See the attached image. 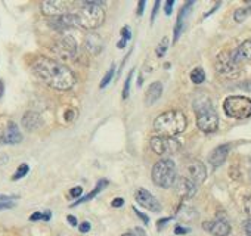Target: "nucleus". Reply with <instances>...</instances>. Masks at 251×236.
<instances>
[{
  "label": "nucleus",
  "mask_w": 251,
  "mask_h": 236,
  "mask_svg": "<svg viewBox=\"0 0 251 236\" xmlns=\"http://www.w3.org/2000/svg\"><path fill=\"white\" fill-rule=\"evenodd\" d=\"M31 68L45 84L55 90H70L77 81L75 74L67 65L52 58L39 56L34 59Z\"/></svg>",
  "instance_id": "obj_1"
},
{
  "label": "nucleus",
  "mask_w": 251,
  "mask_h": 236,
  "mask_svg": "<svg viewBox=\"0 0 251 236\" xmlns=\"http://www.w3.org/2000/svg\"><path fill=\"white\" fill-rule=\"evenodd\" d=\"M77 27L86 30H96L105 23V2L90 0L83 2L81 8L74 14Z\"/></svg>",
  "instance_id": "obj_2"
},
{
  "label": "nucleus",
  "mask_w": 251,
  "mask_h": 236,
  "mask_svg": "<svg viewBox=\"0 0 251 236\" xmlns=\"http://www.w3.org/2000/svg\"><path fill=\"white\" fill-rule=\"evenodd\" d=\"M188 126V120L182 111L170 109L160 114L154 121V130L161 136L173 138L179 133H183Z\"/></svg>",
  "instance_id": "obj_3"
},
{
  "label": "nucleus",
  "mask_w": 251,
  "mask_h": 236,
  "mask_svg": "<svg viewBox=\"0 0 251 236\" xmlns=\"http://www.w3.org/2000/svg\"><path fill=\"white\" fill-rule=\"evenodd\" d=\"M194 109L197 114V127L204 133H213L219 126V115L213 108L211 100L207 96H200L194 100Z\"/></svg>",
  "instance_id": "obj_4"
},
{
  "label": "nucleus",
  "mask_w": 251,
  "mask_h": 236,
  "mask_svg": "<svg viewBox=\"0 0 251 236\" xmlns=\"http://www.w3.org/2000/svg\"><path fill=\"white\" fill-rule=\"evenodd\" d=\"M177 179L176 164L170 158L160 160L152 168V180L160 188H172Z\"/></svg>",
  "instance_id": "obj_5"
},
{
  "label": "nucleus",
  "mask_w": 251,
  "mask_h": 236,
  "mask_svg": "<svg viewBox=\"0 0 251 236\" xmlns=\"http://www.w3.org/2000/svg\"><path fill=\"white\" fill-rule=\"evenodd\" d=\"M225 114L235 120H245L251 115V99L245 96H229L223 102Z\"/></svg>",
  "instance_id": "obj_6"
},
{
  "label": "nucleus",
  "mask_w": 251,
  "mask_h": 236,
  "mask_svg": "<svg viewBox=\"0 0 251 236\" xmlns=\"http://www.w3.org/2000/svg\"><path fill=\"white\" fill-rule=\"evenodd\" d=\"M152 151L157 154V155H161V157H166V155H172V154H176L180 151L182 148V143L175 139V138H167V136H154L151 138V142H150Z\"/></svg>",
  "instance_id": "obj_7"
},
{
  "label": "nucleus",
  "mask_w": 251,
  "mask_h": 236,
  "mask_svg": "<svg viewBox=\"0 0 251 236\" xmlns=\"http://www.w3.org/2000/svg\"><path fill=\"white\" fill-rule=\"evenodd\" d=\"M216 71L225 77H235L238 74V64L233 59L232 52H222L217 55L214 62Z\"/></svg>",
  "instance_id": "obj_8"
},
{
  "label": "nucleus",
  "mask_w": 251,
  "mask_h": 236,
  "mask_svg": "<svg viewBox=\"0 0 251 236\" xmlns=\"http://www.w3.org/2000/svg\"><path fill=\"white\" fill-rule=\"evenodd\" d=\"M77 50H78V45L73 36H62L59 40H56L53 46V52L61 59H73L77 55Z\"/></svg>",
  "instance_id": "obj_9"
},
{
  "label": "nucleus",
  "mask_w": 251,
  "mask_h": 236,
  "mask_svg": "<svg viewBox=\"0 0 251 236\" xmlns=\"http://www.w3.org/2000/svg\"><path fill=\"white\" fill-rule=\"evenodd\" d=\"M68 6H70V3L64 2V0H48V2L40 3V9H42L43 15L52 17V18L65 15L68 12Z\"/></svg>",
  "instance_id": "obj_10"
},
{
  "label": "nucleus",
  "mask_w": 251,
  "mask_h": 236,
  "mask_svg": "<svg viewBox=\"0 0 251 236\" xmlns=\"http://www.w3.org/2000/svg\"><path fill=\"white\" fill-rule=\"evenodd\" d=\"M186 177L189 180H192L195 185L202 183L207 179V168H205V165L201 161H198V160H191L186 164Z\"/></svg>",
  "instance_id": "obj_11"
},
{
  "label": "nucleus",
  "mask_w": 251,
  "mask_h": 236,
  "mask_svg": "<svg viewBox=\"0 0 251 236\" xmlns=\"http://www.w3.org/2000/svg\"><path fill=\"white\" fill-rule=\"evenodd\" d=\"M135 198H136V202H138L141 207H144V208H147V210H150V211H152V212L161 211V205H160L158 199H157L152 193H150L147 189H142V188L138 189Z\"/></svg>",
  "instance_id": "obj_12"
},
{
  "label": "nucleus",
  "mask_w": 251,
  "mask_h": 236,
  "mask_svg": "<svg viewBox=\"0 0 251 236\" xmlns=\"http://www.w3.org/2000/svg\"><path fill=\"white\" fill-rule=\"evenodd\" d=\"M175 185H176V192H177V195L180 198L189 199V198H192L197 193V185L192 180H189L188 177L176 179Z\"/></svg>",
  "instance_id": "obj_13"
},
{
  "label": "nucleus",
  "mask_w": 251,
  "mask_h": 236,
  "mask_svg": "<svg viewBox=\"0 0 251 236\" xmlns=\"http://www.w3.org/2000/svg\"><path fill=\"white\" fill-rule=\"evenodd\" d=\"M202 227L210 232L214 236H227L230 233V224L226 220H214V221H205Z\"/></svg>",
  "instance_id": "obj_14"
},
{
  "label": "nucleus",
  "mask_w": 251,
  "mask_h": 236,
  "mask_svg": "<svg viewBox=\"0 0 251 236\" xmlns=\"http://www.w3.org/2000/svg\"><path fill=\"white\" fill-rule=\"evenodd\" d=\"M21 141H23V135L15 123H11L5 130V133L0 136V143L2 145H17Z\"/></svg>",
  "instance_id": "obj_15"
},
{
  "label": "nucleus",
  "mask_w": 251,
  "mask_h": 236,
  "mask_svg": "<svg viewBox=\"0 0 251 236\" xmlns=\"http://www.w3.org/2000/svg\"><path fill=\"white\" fill-rule=\"evenodd\" d=\"M50 27L55 28L56 31H64V30H67V28L77 27L74 14H65V15H62V17L53 18V20L50 21Z\"/></svg>",
  "instance_id": "obj_16"
},
{
  "label": "nucleus",
  "mask_w": 251,
  "mask_h": 236,
  "mask_svg": "<svg viewBox=\"0 0 251 236\" xmlns=\"http://www.w3.org/2000/svg\"><path fill=\"white\" fill-rule=\"evenodd\" d=\"M229 151H230V145H220V146H217L213 152H211V155H210V158H208V161H210V164L213 165V167H220L225 161H226V158H227V155H229Z\"/></svg>",
  "instance_id": "obj_17"
},
{
  "label": "nucleus",
  "mask_w": 251,
  "mask_h": 236,
  "mask_svg": "<svg viewBox=\"0 0 251 236\" xmlns=\"http://www.w3.org/2000/svg\"><path fill=\"white\" fill-rule=\"evenodd\" d=\"M84 47L90 55H99L103 49V39L99 34H89L84 40Z\"/></svg>",
  "instance_id": "obj_18"
},
{
  "label": "nucleus",
  "mask_w": 251,
  "mask_h": 236,
  "mask_svg": "<svg viewBox=\"0 0 251 236\" xmlns=\"http://www.w3.org/2000/svg\"><path fill=\"white\" fill-rule=\"evenodd\" d=\"M21 123H23V127L24 129H27L28 132H34V130L40 129V126H42V118H40V115L37 112L28 111V112L24 114Z\"/></svg>",
  "instance_id": "obj_19"
},
{
  "label": "nucleus",
  "mask_w": 251,
  "mask_h": 236,
  "mask_svg": "<svg viewBox=\"0 0 251 236\" xmlns=\"http://www.w3.org/2000/svg\"><path fill=\"white\" fill-rule=\"evenodd\" d=\"M163 94V84L161 81H154L148 86L145 92V103L147 105H154Z\"/></svg>",
  "instance_id": "obj_20"
},
{
  "label": "nucleus",
  "mask_w": 251,
  "mask_h": 236,
  "mask_svg": "<svg viewBox=\"0 0 251 236\" xmlns=\"http://www.w3.org/2000/svg\"><path fill=\"white\" fill-rule=\"evenodd\" d=\"M232 55H233V59L236 61V64H239L242 61H251V39L242 42L239 45V47L232 52Z\"/></svg>",
  "instance_id": "obj_21"
},
{
  "label": "nucleus",
  "mask_w": 251,
  "mask_h": 236,
  "mask_svg": "<svg viewBox=\"0 0 251 236\" xmlns=\"http://www.w3.org/2000/svg\"><path fill=\"white\" fill-rule=\"evenodd\" d=\"M194 3L192 2H189V3H186L185 5V8L180 11V14H179V18H177V23H176V27H175V42H177L179 40V37H180V34H182V30H183V18H185V15H186V12H188V9L192 6Z\"/></svg>",
  "instance_id": "obj_22"
},
{
  "label": "nucleus",
  "mask_w": 251,
  "mask_h": 236,
  "mask_svg": "<svg viewBox=\"0 0 251 236\" xmlns=\"http://www.w3.org/2000/svg\"><path fill=\"white\" fill-rule=\"evenodd\" d=\"M106 185H108V182H106V180H99V183H98V186H96V189H95V190H92V192H90V193H89L87 196H84L83 199H80V201H77V202H75L74 205H78L80 202H86V201H89V199H92V198H95V196H96V195H98V193H99V192H100V190H102V189H103L105 186H106Z\"/></svg>",
  "instance_id": "obj_23"
},
{
  "label": "nucleus",
  "mask_w": 251,
  "mask_h": 236,
  "mask_svg": "<svg viewBox=\"0 0 251 236\" xmlns=\"http://www.w3.org/2000/svg\"><path fill=\"white\" fill-rule=\"evenodd\" d=\"M191 80H192V83H195V84L204 83V80H205V72H204V70L200 68V67L194 68L192 72H191Z\"/></svg>",
  "instance_id": "obj_24"
},
{
  "label": "nucleus",
  "mask_w": 251,
  "mask_h": 236,
  "mask_svg": "<svg viewBox=\"0 0 251 236\" xmlns=\"http://www.w3.org/2000/svg\"><path fill=\"white\" fill-rule=\"evenodd\" d=\"M250 14H251V8H239V9L235 11L233 18H235L236 23H244L250 17Z\"/></svg>",
  "instance_id": "obj_25"
},
{
  "label": "nucleus",
  "mask_w": 251,
  "mask_h": 236,
  "mask_svg": "<svg viewBox=\"0 0 251 236\" xmlns=\"http://www.w3.org/2000/svg\"><path fill=\"white\" fill-rule=\"evenodd\" d=\"M28 171H30V167H28V164L23 163V164H21V165L17 168V171H15V174H14L12 180H20V179H23L24 176H27V174H28Z\"/></svg>",
  "instance_id": "obj_26"
},
{
  "label": "nucleus",
  "mask_w": 251,
  "mask_h": 236,
  "mask_svg": "<svg viewBox=\"0 0 251 236\" xmlns=\"http://www.w3.org/2000/svg\"><path fill=\"white\" fill-rule=\"evenodd\" d=\"M133 72H135V70H132V71L129 72V77L126 78V81H124V87H123V99H127V97H129L130 81H132V75H133Z\"/></svg>",
  "instance_id": "obj_27"
},
{
  "label": "nucleus",
  "mask_w": 251,
  "mask_h": 236,
  "mask_svg": "<svg viewBox=\"0 0 251 236\" xmlns=\"http://www.w3.org/2000/svg\"><path fill=\"white\" fill-rule=\"evenodd\" d=\"M114 70H115V67L114 65H111V68L108 70V72L105 74V77H103V80L100 81V84H99V87L100 89H103V87H106L108 84H109V81L112 80V77H114Z\"/></svg>",
  "instance_id": "obj_28"
},
{
  "label": "nucleus",
  "mask_w": 251,
  "mask_h": 236,
  "mask_svg": "<svg viewBox=\"0 0 251 236\" xmlns=\"http://www.w3.org/2000/svg\"><path fill=\"white\" fill-rule=\"evenodd\" d=\"M77 115H78V111L77 109H74V108H70V109H67L65 111V121H68V123H73L75 118H77Z\"/></svg>",
  "instance_id": "obj_29"
},
{
  "label": "nucleus",
  "mask_w": 251,
  "mask_h": 236,
  "mask_svg": "<svg viewBox=\"0 0 251 236\" xmlns=\"http://www.w3.org/2000/svg\"><path fill=\"white\" fill-rule=\"evenodd\" d=\"M167 45H169V40H167V37H164L163 40H161V43L158 45V47H157V56H164V53H166V50H167Z\"/></svg>",
  "instance_id": "obj_30"
},
{
  "label": "nucleus",
  "mask_w": 251,
  "mask_h": 236,
  "mask_svg": "<svg viewBox=\"0 0 251 236\" xmlns=\"http://www.w3.org/2000/svg\"><path fill=\"white\" fill-rule=\"evenodd\" d=\"M244 211L248 215V218H251V195L247 196L245 201H244Z\"/></svg>",
  "instance_id": "obj_31"
},
{
  "label": "nucleus",
  "mask_w": 251,
  "mask_h": 236,
  "mask_svg": "<svg viewBox=\"0 0 251 236\" xmlns=\"http://www.w3.org/2000/svg\"><path fill=\"white\" fill-rule=\"evenodd\" d=\"M121 40H124V42H129L130 40V37H132V31H130V28L129 27H123V30H121Z\"/></svg>",
  "instance_id": "obj_32"
},
{
  "label": "nucleus",
  "mask_w": 251,
  "mask_h": 236,
  "mask_svg": "<svg viewBox=\"0 0 251 236\" xmlns=\"http://www.w3.org/2000/svg\"><path fill=\"white\" fill-rule=\"evenodd\" d=\"M81 193H83V188H81V186H75V188H73V189L70 190V195H71L73 198H78V196H81Z\"/></svg>",
  "instance_id": "obj_33"
},
{
  "label": "nucleus",
  "mask_w": 251,
  "mask_h": 236,
  "mask_svg": "<svg viewBox=\"0 0 251 236\" xmlns=\"http://www.w3.org/2000/svg\"><path fill=\"white\" fill-rule=\"evenodd\" d=\"M244 232L247 236H251V218H247L244 221Z\"/></svg>",
  "instance_id": "obj_34"
},
{
  "label": "nucleus",
  "mask_w": 251,
  "mask_h": 236,
  "mask_svg": "<svg viewBox=\"0 0 251 236\" xmlns=\"http://www.w3.org/2000/svg\"><path fill=\"white\" fill-rule=\"evenodd\" d=\"M173 5H175L173 0H169V2H166V14H167V15H170V14H172Z\"/></svg>",
  "instance_id": "obj_35"
},
{
  "label": "nucleus",
  "mask_w": 251,
  "mask_h": 236,
  "mask_svg": "<svg viewBox=\"0 0 251 236\" xmlns=\"http://www.w3.org/2000/svg\"><path fill=\"white\" fill-rule=\"evenodd\" d=\"M30 220H31V221H37V220H43V214H42V212H34V214H31V217H30Z\"/></svg>",
  "instance_id": "obj_36"
},
{
  "label": "nucleus",
  "mask_w": 251,
  "mask_h": 236,
  "mask_svg": "<svg viewBox=\"0 0 251 236\" xmlns=\"http://www.w3.org/2000/svg\"><path fill=\"white\" fill-rule=\"evenodd\" d=\"M89 230H90V224H89L87 221L81 223V226H80V232H81V233H86V232H89Z\"/></svg>",
  "instance_id": "obj_37"
},
{
  "label": "nucleus",
  "mask_w": 251,
  "mask_h": 236,
  "mask_svg": "<svg viewBox=\"0 0 251 236\" xmlns=\"http://www.w3.org/2000/svg\"><path fill=\"white\" fill-rule=\"evenodd\" d=\"M160 2H155V6H154V12H152V15H151V21L154 23V20H155V17H157V12H158V8H160Z\"/></svg>",
  "instance_id": "obj_38"
},
{
  "label": "nucleus",
  "mask_w": 251,
  "mask_h": 236,
  "mask_svg": "<svg viewBox=\"0 0 251 236\" xmlns=\"http://www.w3.org/2000/svg\"><path fill=\"white\" fill-rule=\"evenodd\" d=\"M123 204H124V199L123 198H115L112 201V207H121Z\"/></svg>",
  "instance_id": "obj_39"
},
{
  "label": "nucleus",
  "mask_w": 251,
  "mask_h": 236,
  "mask_svg": "<svg viewBox=\"0 0 251 236\" xmlns=\"http://www.w3.org/2000/svg\"><path fill=\"white\" fill-rule=\"evenodd\" d=\"M15 196H8V195H0V202H9L11 199H14Z\"/></svg>",
  "instance_id": "obj_40"
},
{
  "label": "nucleus",
  "mask_w": 251,
  "mask_h": 236,
  "mask_svg": "<svg viewBox=\"0 0 251 236\" xmlns=\"http://www.w3.org/2000/svg\"><path fill=\"white\" fill-rule=\"evenodd\" d=\"M186 232H188V229H185V227H180V226H176V227H175V233H177V235L186 233Z\"/></svg>",
  "instance_id": "obj_41"
},
{
  "label": "nucleus",
  "mask_w": 251,
  "mask_h": 236,
  "mask_svg": "<svg viewBox=\"0 0 251 236\" xmlns=\"http://www.w3.org/2000/svg\"><path fill=\"white\" fill-rule=\"evenodd\" d=\"M144 8H145V2H139V5H138V15L144 14Z\"/></svg>",
  "instance_id": "obj_42"
},
{
  "label": "nucleus",
  "mask_w": 251,
  "mask_h": 236,
  "mask_svg": "<svg viewBox=\"0 0 251 236\" xmlns=\"http://www.w3.org/2000/svg\"><path fill=\"white\" fill-rule=\"evenodd\" d=\"M67 220H68V223H70L71 226H77V220H75V217H74V215H68V217H67Z\"/></svg>",
  "instance_id": "obj_43"
},
{
  "label": "nucleus",
  "mask_w": 251,
  "mask_h": 236,
  "mask_svg": "<svg viewBox=\"0 0 251 236\" xmlns=\"http://www.w3.org/2000/svg\"><path fill=\"white\" fill-rule=\"evenodd\" d=\"M135 211H136V214H138V215H139V217L144 220V223H148V221H150V220H148V217H147L145 214H142V212H141V211H138L136 208H135Z\"/></svg>",
  "instance_id": "obj_44"
},
{
  "label": "nucleus",
  "mask_w": 251,
  "mask_h": 236,
  "mask_svg": "<svg viewBox=\"0 0 251 236\" xmlns=\"http://www.w3.org/2000/svg\"><path fill=\"white\" fill-rule=\"evenodd\" d=\"M8 163V155H0V165H3Z\"/></svg>",
  "instance_id": "obj_45"
},
{
  "label": "nucleus",
  "mask_w": 251,
  "mask_h": 236,
  "mask_svg": "<svg viewBox=\"0 0 251 236\" xmlns=\"http://www.w3.org/2000/svg\"><path fill=\"white\" fill-rule=\"evenodd\" d=\"M3 93H5V86H3V81L0 80V97L3 96Z\"/></svg>",
  "instance_id": "obj_46"
},
{
  "label": "nucleus",
  "mask_w": 251,
  "mask_h": 236,
  "mask_svg": "<svg viewBox=\"0 0 251 236\" xmlns=\"http://www.w3.org/2000/svg\"><path fill=\"white\" fill-rule=\"evenodd\" d=\"M126 43H127V42H124V40H120V42L117 43V46H118V49H123V47L126 46Z\"/></svg>",
  "instance_id": "obj_47"
},
{
  "label": "nucleus",
  "mask_w": 251,
  "mask_h": 236,
  "mask_svg": "<svg viewBox=\"0 0 251 236\" xmlns=\"http://www.w3.org/2000/svg\"><path fill=\"white\" fill-rule=\"evenodd\" d=\"M121 236H136V235H135V232L129 230V232H124V233H123Z\"/></svg>",
  "instance_id": "obj_48"
},
{
  "label": "nucleus",
  "mask_w": 251,
  "mask_h": 236,
  "mask_svg": "<svg viewBox=\"0 0 251 236\" xmlns=\"http://www.w3.org/2000/svg\"><path fill=\"white\" fill-rule=\"evenodd\" d=\"M244 87H245L247 90H251V80H250V81H247V83L244 84Z\"/></svg>",
  "instance_id": "obj_49"
},
{
  "label": "nucleus",
  "mask_w": 251,
  "mask_h": 236,
  "mask_svg": "<svg viewBox=\"0 0 251 236\" xmlns=\"http://www.w3.org/2000/svg\"><path fill=\"white\" fill-rule=\"evenodd\" d=\"M136 232L139 233V236H145V232H144L142 229H139V227H138V229H136Z\"/></svg>",
  "instance_id": "obj_50"
}]
</instances>
